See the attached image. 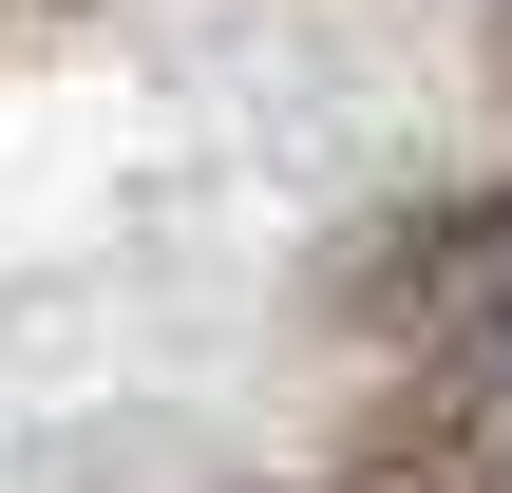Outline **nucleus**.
<instances>
[{
    "instance_id": "obj_1",
    "label": "nucleus",
    "mask_w": 512,
    "mask_h": 493,
    "mask_svg": "<svg viewBox=\"0 0 512 493\" xmlns=\"http://www.w3.org/2000/svg\"><path fill=\"white\" fill-rule=\"evenodd\" d=\"M418 323H437L475 380H512V209H456V228L418 247Z\"/></svg>"
}]
</instances>
